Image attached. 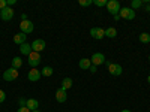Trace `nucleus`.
<instances>
[{
	"label": "nucleus",
	"instance_id": "cd10ccee",
	"mask_svg": "<svg viewBox=\"0 0 150 112\" xmlns=\"http://www.w3.org/2000/svg\"><path fill=\"white\" fill-rule=\"evenodd\" d=\"M6 3H8V6L11 8L12 5H15V3H17V0H6Z\"/></svg>",
	"mask_w": 150,
	"mask_h": 112
},
{
	"label": "nucleus",
	"instance_id": "bb28decb",
	"mask_svg": "<svg viewBox=\"0 0 150 112\" xmlns=\"http://www.w3.org/2000/svg\"><path fill=\"white\" fill-rule=\"evenodd\" d=\"M17 112H32V111H30V109H29L27 106H21V108H20V109H18Z\"/></svg>",
	"mask_w": 150,
	"mask_h": 112
},
{
	"label": "nucleus",
	"instance_id": "4be33fe9",
	"mask_svg": "<svg viewBox=\"0 0 150 112\" xmlns=\"http://www.w3.org/2000/svg\"><path fill=\"white\" fill-rule=\"evenodd\" d=\"M143 5V0H132V3H131V9H138L140 6Z\"/></svg>",
	"mask_w": 150,
	"mask_h": 112
},
{
	"label": "nucleus",
	"instance_id": "4468645a",
	"mask_svg": "<svg viewBox=\"0 0 150 112\" xmlns=\"http://www.w3.org/2000/svg\"><path fill=\"white\" fill-rule=\"evenodd\" d=\"M32 51H33V49H32V45H30V43H27V42H26V43L20 45V52H21L23 55H27V57H29Z\"/></svg>",
	"mask_w": 150,
	"mask_h": 112
},
{
	"label": "nucleus",
	"instance_id": "dca6fc26",
	"mask_svg": "<svg viewBox=\"0 0 150 112\" xmlns=\"http://www.w3.org/2000/svg\"><path fill=\"white\" fill-rule=\"evenodd\" d=\"M90 66H92L90 58H81V60H80V67H81L83 70H89Z\"/></svg>",
	"mask_w": 150,
	"mask_h": 112
},
{
	"label": "nucleus",
	"instance_id": "c85d7f7f",
	"mask_svg": "<svg viewBox=\"0 0 150 112\" xmlns=\"http://www.w3.org/2000/svg\"><path fill=\"white\" fill-rule=\"evenodd\" d=\"M26 105H27L26 99H20V106H26Z\"/></svg>",
	"mask_w": 150,
	"mask_h": 112
},
{
	"label": "nucleus",
	"instance_id": "a878e982",
	"mask_svg": "<svg viewBox=\"0 0 150 112\" xmlns=\"http://www.w3.org/2000/svg\"><path fill=\"white\" fill-rule=\"evenodd\" d=\"M5 8H8V3H6V0H0V10H3Z\"/></svg>",
	"mask_w": 150,
	"mask_h": 112
},
{
	"label": "nucleus",
	"instance_id": "f03ea898",
	"mask_svg": "<svg viewBox=\"0 0 150 112\" xmlns=\"http://www.w3.org/2000/svg\"><path fill=\"white\" fill-rule=\"evenodd\" d=\"M17 78H18V70L14 69V67H9V69H6V70L3 72V79L8 81V82L15 81Z\"/></svg>",
	"mask_w": 150,
	"mask_h": 112
},
{
	"label": "nucleus",
	"instance_id": "f3484780",
	"mask_svg": "<svg viewBox=\"0 0 150 112\" xmlns=\"http://www.w3.org/2000/svg\"><path fill=\"white\" fill-rule=\"evenodd\" d=\"M21 66H23V60L20 57H14V58H12V67L18 70Z\"/></svg>",
	"mask_w": 150,
	"mask_h": 112
},
{
	"label": "nucleus",
	"instance_id": "b1692460",
	"mask_svg": "<svg viewBox=\"0 0 150 112\" xmlns=\"http://www.w3.org/2000/svg\"><path fill=\"white\" fill-rule=\"evenodd\" d=\"M93 2H92V0H80V5L81 6H90Z\"/></svg>",
	"mask_w": 150,
	"mask_h": 112
},
{
	"label": "nucleus",
	"instance_id": "c9c22d12",
	"mask_svg": "<svg viewBox=\"0 0 150 112\" xmlns=\"http://www.w3.org/2000/svg\"><path fill=\"white\" fill-rule=\"evenodd\" d=\"M149 61H150V55H149Z\"/></svg>",
	"mask_w": 150,
	"mask_h": 112
},
{
	"label": "nucleus",
	"instance_id": "7ed1b4c3",
	"mask_svg": "<svg viewBox=\"0 0 150 112\" xmlns=\"http://www.w3.org/2000/svg\"><path fill=\"white\" fill-rule=\"evenodd\" d=\"M27 58H29V60H27V63H29V66H30L32 69H35L38 64L41 63V54H39V52L32 51V52H30V55H29Z\"/></svg>",
	"mask_w": 150,
	"mask_h": 112
},
{
	"label": "nucleus",
	"instance_id": "5701e85b",
	"mask_svg": "<svg viewBox=\"0 0 150 112\" xmlns=\"http://www.w3.org/2000/svg\"><path fill=\"white\" fill-rule=\"evenodd\" d=\"M108 0H93V5H96L98 8H102V6H107Z\"/></svg>",
	"mask_w": 150,
	"mask_h": 112
},
{
	"label": "nucleus",
	"instance_id": "7c9ffc66",
	"mask_svg": "<svg viewBox=\"0 0 150 112\" xmlns=\"http://www.w3.org/2000/svg\"><path fill=\"white\" fill-rule=\"evenodd\" d=\"M26 20H27V15L23 14V15H21V21H26Z\"/></svg>",
	"mask_w": 150,
	"mask_h": 112
},
{
	"label": "nucleus",
	"instance_id": "f257e3e1",
	"mask_svg": "<svg viewBox=\"0 0 150 112\" xmlns=\"http://www.w3.org/2000/svg\"><path fill=\"white\" fill-rule=\"evenodd\" d=\"M107 9L108 12L114 17V15H119V12H120V3L117 2V0H108V3H107Z\"/></svg>",
	"mask_w": 150,
	"mask_h": 112
},
{
	"label": "nucleus",
	"instance_id": "72a5a7b5",
	"mask_svg": "<svg viewBox=\"0 0 150 112\" xmlns=\"http://www.w3.org/2000/svg\"><path fill=\"white\" fill-rule=\"evenodd\" d=\"M147 82L150 84V75H149V76H147Z\"/></svg>",
	"mask_w": 150,
	"mask_h": 112
},
{
	"label": "nucleus",
	"instance_id": "1a4fd4ad",
	"mask_svg": "<svg viewBox=\"0 0 150 112\" xmlns=\"http://www.w3.org/2000/svg\"><path fill=\"white\" fill-rule=\"evenodd\" d=\"M90 36L95 37V39H98V41H101V39H104V37H105V30L101 29V27H93L90 30Z\"/></svg>",
	"mask_w": 150,
	"mask_h": 112
},
{
	"label": "nucleus",
	"instance_id": "9b49d317",
	"mask_svg": "<svg viewBox=\"0 0 150 112\" xmlns=\"http://www.w3.org/2000/svg\"><path fill=\"white\" fill-rule=\"evenodd\" d=\"M66 99H68L66 90H63V88L60 87V88L56 91V100H57L59 103H65V102H66Z\"/></svg>",
	"mask_w": 150,
	"mask_h": 112
},
{
	"label": "nucleus",
	"instance_id": "a211bd4d",
	"mask_svg": "<svg viewBox=\"0 0 150 112\" xmlns=\"http://www.w3.org/2000/svg\"><path fill=\"white\" fill-rule=\"evenodd\" d=\"M105 36L110 37V39H112V37H116V36H117V30H116L114 27H110V29L105 30Z\"/></svg>",
	"mask_w": 150,
	"mask_h": 112
},
{
	"label": "nucleus",
	"instance_id": "f8f14e48",
	"mask_svg": "<svg viewBox=\"0 0 150 112\" xmlns=\"http://www.w3.org/2000/svg\"><path fill=\"white\" fill-rule=\"evenodd\" d=\"M41 76H42V75H41V72L38 70L36 67H35V69H32V70L27 73V78H29V81H32V82L39 81V79H41Z\"/></svg>",
	"mask_w": 150,
	"mask_h": 112
},
{
	"label": "nucleus",
	"instance_id": "20e7f679",
	"mask_svg": "<svg viewBox=\"0 0 150 112\" xmlns=\"http://www.w3.org/2000/svg\"><path fill=\"white\" fill-rule=\"evenodd\" d=\"M105 64L108 66V72L112 75V76H119V75H122L123 72V67L120 64H116V63H110V61H105Z\"/></svg>",
	"mask_w": 150,
	"mask_h": 112
},
{
	"label": "nucleus",
	"instance_id": "393cba45",
	"mask_svg": "<svg viewBox=\"0 0 150 112\" xmlns=\"http://www.w3.org/2000/svg\"><path fill=\"white\" fill-rule=\"evenodd\" d=\"M5 99H6V94L3 90H0V103H3L5 102Z\"/></svg>",
	"mask_w": 150,
	"mask_h": 112
},
{
	"label": "nucleus",
	"instance_id": "9d476101",
	"mask_svg": "<svg viewBox=\"0 0 150 112\" xmlns=\"http://www.w3.org/2000/svg\"><path fill=\"white\" fill-rule=\"evenodd\" d=\"M12 17H14V9L12 8H5L3 10H0V18H2L3 21H9L12 20Z\"/></svg>",
	"mask_w": 150,
	"mask_h": 112
},
{
	"label": "nucleus",
	"instance_id": "423d86ee",
	"mask_svg": "<svg viewBox=\"0 0 150 112\" xmlns=\"http://www.w3.org/2000/svg\"><path fill=\"white\" fill-rule=\"evenodd\" d=\"M90 61H92V64H93V66H96V67H98V66L104 64L107 60H105V55H104L102 52H95V54L90 57Z\"/></svg>",
	"mask_w": 150,
	"mask_h": 112
},
{
	"label": "nucleus",
	"instance_id": "aec40b11",
	"mask_svg": "<svg viewBox=\"0 0 150 112\" xmlns=\"http://www.w3.org/2000/svg\"><path fill=\"white\" fill-rule=\"evenodd\" d=\"M138 39H140L141 43H150V34L149 33H141L138 36Z\"/></svg>",
	"mask_w": 150,
	"mask_h": 112
},
{
	"label": "nucleus",
	"instance_id": "ddd939ff",
	"mask_svg": "<svg viewBox=\"0 0 150 112\" xmlns=\"http://www.w3.org/2000/svg\"><path fill=\"white\" fill-rule=\"evenodd\" d=\"M26 41H27V34H24V33H17L15 36H14V42L17 43V45H23V43H26Z\"/></svg>",
	"mask_w": 150,
	"mask_h": 112
},
{
	"label": "nucleus",
	"instance_id": "f704fd0d",
	"mask_svg": "<svg viewBox=\"0 0 150 112\" xmlns=\"http://www.w3.org/2000/svg\"><path fill=\"white\" fill-rule=\"evenodd\" d=\"M32 112H41V111H38V109H36V111H32Z\"/></svg>",
	"mask_w": 150,
	"mask_h": 112
},
{
	"label": "nucleus",
	"instance_id": "0eeeda50",
	"mask_svg": "<svg viewBox=\"0 0 150 112\" xmlns=\"http://www.w3.org/2000/svg\"><path fill=\"white\" fill-rule=\"evenodd\" d=\"M30 45H32L33 51H35V52H39V54H41V51H44L45 46H47V43H45L44 39H36V41H33Z\"/></svg>",
	"mask_w": 150,
	"mask_h": 112
},
{
	"label": "nucleus",
	"instance_id": "473e14b6",
	"mask_svg": "<svg viewBox=\"0 0 150 112\" xmlns=\"http://www.w3.org/2000/svg\"><path fill=\"white\" fill-rule=\"evenodd\" d=\"M122 112H131V111H129V109H123Z\"/></svg>",
	"mask_w": 150,
	"mask_h": 112
},
{
	"label": "nucleus",
	"instance_id": "412c9836",
	"mask_svg": "<svg viewBox=\"0 0 150 112\" xmlns=\"http://www.w3.org/2000/svg\"><path fill=\"white\" fill-rule=\"evenodd\" d=\"M41 75H42V76H51V75H53V67H50V66H45V67H42V70H41Z\"/></svg>",
	"mask_w": 150,
	"mask_h": 112
},
{
	"label": "nucleus",
	"instance_id": "2eb2a0df",
	"mask_svg": "<svg viewBox=\"0 0 150 112\" xmlns=\"http://www.w3.org/2000/svg\"><path fill=\"white\" fill-rule=\"evenodd\" d=\"M30 111H36L39 108V102L36 100V99H27V105H26Z\"/></svg>",
	"mask_w": 150,
	"mask_h": 112
},
{
	"label": "nucleus",
	"instance_id": "c756f323",
	"mask_svg": "<svg viewBox=\"0 0 150 112\" xmlns=\"http://www.w3.org/2000/svg\"><path fill=\"white\" fill-rule=\"evenodd\" d=\"M96 69H98V67H96V66H93V64H92V66H90V69H89V70H90V73H96Z\"/></svg>",
	"mask_w": 150,
	"mask_h": 112
},
{
	"label": "nucleus",
	"instance_id": "2f4dec72",
	"mask_svg": "<svg viewBox=\"0 0 150 112\" xmlns=\"http://www.w3.org/2000/svg\"><path fill=\"white\" fill-rule=\"evenodd\" d=\"M146 9H147V10H150V5H149V3H147V6H146Z\"/></svg>",
	"mask_w": 150,
	"mask_h": 112
},
{
	"label": "nucleus",
	"instance_id": "6e6552de",
	"mask_svg": "<svg viewBox=\"0 0 150 112\" xmlns=\"http://www.w3.org/2000/svg\"><path fill=\"white\" fill-rule=\"evenodd\" d=\"M20 30H21V33H24V34L32 33V32H33V22L29 21V20L21 21V22H20Z\"/></svg>",
	"mask_w": 150,
	"mask_h": 112
},
{
	"label": "nucleus",
	"instance_id": "39448f33",
	"mask_svg": "<svg viewBox=\"0 0 150 112\" xmlns=\"http://www.w3.org/2000/svg\"><path fill=\"white\" fill-rule=\"evenodd\" d=\"M119 17L120 18H123V20H134L135 18V10L134 9H131V8H123V9H120V12H119Z\"/></svg>",
	"mask_w": 150,
	"mask_h": 112
},
{
	"label": "nucleus",
	"instance_id": "6ab92c4d",
	"mask_svg": "<svg viewBox=\"0 0 150 112\" xmlns=\"http://www.w3.org/2000/svg\"><path fill=\"white\" fill-rule=\"evenodd\" d=\"M72 87V79L71 78H65L63 81H62V88L63 90H69Z\"/></svg>",
	"mask_w": 150,
	"mask_h": 112
}]
</instances>
